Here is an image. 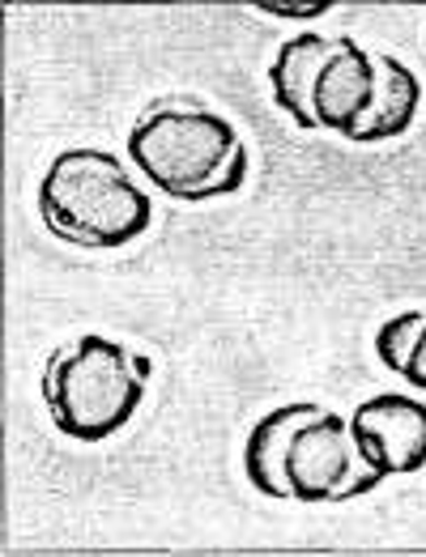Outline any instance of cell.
<instances>
[{
  "label": "cell",
  "instance_id": "cell-1",
  "mask_svg": "<svg viewBox=\"0 0 426 557\" xmlns=\"http://www.w3.org/2000/svg\"><path fill=\"white\" fill-rule=\"evenodd\" d=\"M39 213L56 238L90 251H115L154 226V200L129 166L95 145H73L51 158L39 184Z\"/></svg>",
  "mask_w": 426,
  "mask_h": 557
},
{
  "label": "cell",
  "instance_id": "cell-2",
  "mask_svg": "<svg viewBox=\"0 0 426 557\" xmlns=\"http://www.w3.org/2000/svg\"><path fill=\"white\" fill-rule=\"evenodd\" d=\"M145 383L129 345L86 332L56 349L44 374L51 425L73 443H107L142 409Z\"/></svg>",
  "mask_w": 426,
  "mask_h": 557
},
{
  "label": "cell",
  "instance_id": "cell-3",
  "mask_svg": "<svg viewBox=\"0 0 426 557\" xmlns=\"http://www.w3.org/2000/svg\"><path fill=\"white\" fill-rule=\"evenodd\" d=\"M243 137L235 124L205 107H158L124 140L129 162L171 200L200 205L214 180L231 166Z\"/></svg>",
  "mask_w": 426,
  "mask_h": 557
},
{
  "label": "cell",
  "instance_id": "cell-4",
  "mask_svg": "<svg viewBox=\"0 0 426 557\" xmlns=\"http://www.w3.org/2000/svg\"><path fill=\"white\" fill-rule=\"evenodd\" d=\"M388 476L363 465L350 418L320 409L316 418H307L294 438H290V456H285V485L294 503H350L358 494H372Z\"/></svg>",
  "mask_w": 426,
  "mask_h": 557
},
{
  "label": "cell",
  "instance_id": "cell-5",
  "mask_svg": "<svg viewBox=\"0 0 426 557\" xmlns=\"http://www.w3.org/2000/svg\"><path fill=\"white\" fill-rule=\"evenodd\" d=\"M350 434L363 465L384 476H414L426 468V400L379 392L350 413Z\"/></svg>",
  "mask_w": 426,
  "mask_h": 557
},
{
  "label": "cell",
  "instance_id": "cell-6",
  "mask_svg": "<svg viewBox=\"0 0 426 557\" xmlns=\"http://www.w3.org/2000/svg\"><path fill=\"white\" fill-rule=\"evenodd\" d=\"M372 102H376V51H367L354 39H341V51L325 64L316 94H312L316 128L354 140Z\"/></svg>",
  "mask_w": 426,
  "mask_h": 557
},
{
  "label": "cell",
  "instance_id": "cell-7",
  "mask_svg": "<svg viewBox=\"0 0 426 557\" xmlns=\"http://www.w3.org/2000/svg\"><path fill=\"white\" fill-rule=\"evenodd\" d=\"M345 39V35H341ZM341 39H325L316 30H303L294 35L290 44L278 47L273 64H269V90H273V102L290 115V124L299 128H316V111H312V94H316V82L325 73L332 55L341 51Z\"/></svg>",
  "mask_w": 426,
  "mask_h": 557
},
{
  "label": "cell",
  "instance_id": "cell-8",
  "mask_svg": "<svg viewBox=\"0 0 426 557\" xmlns=\"http://www.w3.org/2000/svg\"><path fill=\"white\" fill-rule=\"evenodd\" d=\"M418 107H423V77L392 51H376V102L350 145H384L405 137L418 120Z\"/></svg>",
  "mask_w": 426,
  "mask_h": 557
},
{
  "label": "cell",
  "instance_id": "cell-9",
  "mask_svg": "<svg viewBox=\"0 0 426 557\" xmlns=\"http://www.w3.org/2000/svg\"><path fill=\"white\" fill-rule=\"evenodd\" d=\"M325 405H282L273 413L252 425L247 443H243V472L252 481L256 494L265 498H290V485H285V456H290V438L294 430L307 418H316Z\"/></svg>",
  "mask_w": 426,
  "mask_h": 557
},
{
  "label": "cell",
  "instance_id": "cell-10",
  "mask_svg": "<svg viewBox=\"0 0 426 557\" xmlns=\"http://www.w3.org/2000/svg\"><path fill=\"white\" fill-rule=\"evenodd\" d=\"M426 324V311H401L392 320H384L376 332V358L384 371L405 374V362H410V349L418 341V332Z\"/></svg>",
  "mask_w": 426,
  "mask_h": 557
},
{
  "label": "cell",
  "instance_id": "cell-11",
  "mask_svg": "<svg viewBox=\"0 0 426 557\" xmlns=\"http://www.w3.org/2000/svg\"><path fill=\"white\" fill-rule=\"evenodd\" d=\"M256 9L269 13V17H299V22H307V17H325L332 4L329 0H312V4H273V0H260Z\"/></svg>",
  "mask_w": 426,
  "mask_h": 557
},
{
  "label": "cell",
  "instance_id": "cell-12",
  "mask_svg": "<svg viewBox=\"0 0 426 557\" xmlns=\"http://www.w3.org/2000/svg\"><path fill=\"white\" fill-rule=\"evenodd\" d=\"M410 387H418L426 392V324L418 332V341H414V349H410V362H405V374H401Z\"/></svg>",
  "mask_w": 426,
  "mask_h": 557
},
{
  "label": "cell",
  "instance_id": "cell-13",
  "mask_svg": "<svg viewBox=\"0 0 426 557\" xmlns=\"http://www.w3.org/2000/svg\"><path fill=\"white\" fill-rule=\"evenodd\" d=\"M133 362H137V374H142V379H149V374H154V367H149V358H142V354H133Z\"/></svg>",
  "mask_w": 426,
  "mask_h": 557
}]
</instances>
